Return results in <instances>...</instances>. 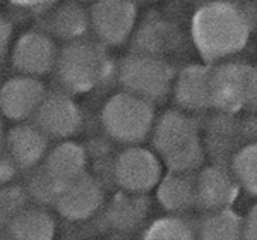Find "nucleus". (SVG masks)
Instances as JSON below:
<instances>
[{
    "label": "nucleus",
    "instance_id": "obj_16",
    "mask_svg": "<svg viewBox=\"0 0 257 240\" xmlns=\"http://www.w3.org/2000/svg\"><path fill=\"white\" fill-rule=\"evenodd\" d=\"M211 65L192 64L177 72L172 96L178 110L185 113H199L211 108L209 101Z\"/></svg>",
    "mask_w": 257,
    "mask_h": 240
},
{
    "label": "nucleus",
    "instance_id": "obj_7",
    "mask_svg": "<svg viewBox=\"0 0 257 240\" xmlns=\"http://www.w3.org/2000/svg\"><path fill=\"white\" fill-rule=\"evenodd\" d=\"M59 50L57 41L43 30L24 31L12 45L11 64L21 76L41 79L55 70Z\"/></svg>",
    "mask_w": 257,
    "mask_h": 240
},
{
    "label": "nucleus",
    "instance_id": "obj_31",
    "mask_svg": "<svg viewBox=\"0 0 257 240\" xmlns=\"http://www.w3.org/2000/svg\"><path fill=\"white\" fill-rule=\"evenodd\" d=\"M6 143H7V131L4 129V124L0 120V158L6 155Z\"/></svg>",
    "mask_w": 257,
    "mask_h": 240
},
{
    "label": "nucleus",
    "instance_id": "obj_2",
    "mask_svg": "<svg viewBox=\"0 0 257 240\" xmlns=\"http://www.w3.org/2000/svg\"><path fill=\"white\" fill-rule=\"evenodd\" d=\"M53 72L62 91L74 96L101 86L111 76L113 65L101 43L82 38L62 45Z\"/></svg>",
    "mask_w": 257,
    "mask_h": 240
},
{
    "label": "nucleus",
    "instance_id": "obj_21",
    "mask_svg": "<svg viewBox=\"0 0 257 240\" xmlns=\"http://www.w3.org/2000/svg\"><path fill=\"white\" fill-rule=\"evenodd\" d=\"M148 213V204L143 196L122 192L113 199L106 211L110 226L120 231H131L143 223Z\"/></svg>",
    "mask_w": 257,
    "mask_h": 240
},
{
    "label": "nucleus",
    "instance_id": "obj_11",
    "mask_svg": "<svg viewBox=\"0 0 257 240\" xmlns=\"http://www.w3.org/2000/svg\"><path fill=\"white\" fill-rule=\"evenodd\" d=\"M240 190L231 168L221 165L202 167L196 173V208L206 213L231 209Z\"/></svg>",
    "mask_w": 257,
    "mask_h": 240
},
{
    "label": "nucleus",
    "instance_id": "obj_24",
    "mask_svg": "<svg viewBox=\"0 0 257 240\" xmlns=\"http://www.w3.org/2000/svg\"><path fill=\"white\" fill-rule=\"evenodd\" d=\"M204 146H202L201 139L194 141V143L184 146L172 155L165 156L163 165H167L168 173H182V175H194L199 172L204 165Z\"/></svg>",
    "mask_w": 257,
    "mask_h": 240
},
{
    "label": "nucleus",
    "instance_id": "obj_10",
    "mask_svg": "<svg viewBox=\"0 0 257 240\" xmlns=\"http://www.w3.org/2000/svg\"><path fill=\"white\" fill-rule=\"evenodd\" d=\"M47 94L41 79L18 74L0 86V115L14 124L28 122L35 118Z\"/></svg>",
    "mask_w": 257,
    "mask_h": 240
},
{
    "label": "nucleus",
    "instance_id": "obj_18",
    "mask_svg": "<svg viewBox=\"0 0 257 240\" xmlns=\"http://www.w3.org/2000/svg\"><path fill=\"white\" fill-rule=\"evenodd\" d=\"M12 240H55L57 221L43 206H28L6 226Z\"/></svg>",
    "mask_w": 257,
    "mask_h": 240
},
{
    "label": "nucleus",
    "instance_id": "obj_13",
    "mask_svg": "<svg viewBox=\"0 0 257 240\" xmlns=\"http://www.w3.org/2000/svg\"><path fill=\"white\" fill-rule=\"evenodd\" d=\"M40 170L60 192L64 187H67L88 173L86 148L76 141H60L59 144L50 148Z\"/></svg>",
    "mask_w": 257,
    "mask_h": 240
},
{
    "label": "nucleus",
    "instance_id": "obj_15",
    "mask_svg": "<svg viewBox=\"0 0 257 240\" xmlns=\"http://www.w3.org/2000/svg\"><path fill=\"white\" fill-rule=\"evenodd\" d=\"M153 146L161 160L199 138L197 122L182 110H168L156 118L151 134Z\"/></svg>",
    "mask_w": 257,
    "mask_h": 240
},
{
    "label": "nucleus",
    "instance_id": "obj_4",
    "mask_svg": "<svg viewBox=\"0 0 257 240\" xmlns=\"http://www.w3.org/2000/svg\"><path fill=\"white\" fill-rule=\"evenodd\" d=\"M177 72L163 57L134 52L117 65V79L122 91L149 103L163 101L172 94Z\"/></svg>",
    "mask_w": 257,
    "mask_h": 240
},
{
    "label": "nucleus",
    "instance_id": "obj_14",
    "mask_svg": "<svg viewBox=\"0 0 257 240\" xmlns=\"http://www.w3.org/2000/svg\"><path fill=\"white\" fill-rule=\"evenodd\" d=\"M6 151L21 172H35L50 151V139L33 122L14 124L7 131Z\"/></svg>",
    "mask_w": 257,
    "mask_h": 240
},
{
    "label": "nucleus",
    "instance_id": "obj_25",
    "mask_svg": "<svg viewBox=\"0 0 257 240\" xmlns=\"http://www.w3.org/2000/svg\"><path fill=\"white\" fill-rule=\"evenodd\" d=\"M30 196L26 187L21 185H6L0 187V226L6 228L16 214H19L24 208H28Z\"/></svg>",
    "mask_w": 257,
    "mask_h": 240
},
{
    "label": "nucleus",
    "instance_id": "obj_6",
    "mask_svg": "<svg viewBox=\"0 0 257 240\" xmlns=\"http://www.w3.org/2000/svg\"><path fill=\"white\" fill-rule=\"evenodd\" d=\"M138 6L123 0H105L89 7V26L103 47H122L138 26Z\"/></svg>",
    "mask_w": 257,
    "mask_h": 240
},
{
    "label": "nucleus",
    "instance_id": "obj_9",
    "mask_svg": "<svg viewBox=\"0 0 257 240\" xmlns=\"http://www.w3.org/2000/svg\"><path fill=\"white\" fill-rule=\"evenodd\" d=\"M38 129L48 139L70 141L82 127V111L72 94L65 91H48L33 118Z\"/></svg>",
    "mask_w": 257,
    "mask_h": 240
},
{
    "label": "nucleus",
    "instance_id": "obj_22",
    "mask_svg": "<svg viewBox=\"0 0 257 240\" xmlns=\"http://www.w3.org/2000/svg\"><path fill=\"white\" fill-rule=\"evenodd\" d=\"M141 240H197V230L184 216L168 214L153 221Z\"/></svg>",
    "mask_w": 257,
    "mask_h": 240
},
{
    "label": "nucleus",
    "instance_id": "obj_5",
    "mask_svg": "<svg viewBox=\"0 0 257 240\" xmlns=\"http://www.w3.org/2000/svg\"><path fill=\"white\" fill-rule=\"evenodd\" d=\"M163 173V161L155 151L143 146H128L115 156L111 179L125 194L144 196L156 190Z\"/></svg>",
    "mask_w": 257,
    "mask_h": 240
},
{
    "label": "nucleus",
    "instance_id": "obj_3",
    "mask_svg": "<svg viewBox=\"0 0 257 240\" xmlns=\"http://www.w3.org/2000/svg\"><path fill=\"white\" fill-rule=\"evenodd\" d=\"M99 122L105 134L123 146H139L151 138L156 124L155 105L125 91H118L103 103Z\"/></svg>",
    "mask_w": 257,
    "mask_h": 240
},
{
    "label": "nucleus",
    "instance_id": "obj_32",
    "mask_svg": "<svg viewBox=\"0 0 257 240\" xmlns=\"http://www.w3.org/2000/svg\"><path fill=\"white\" fill-rule=\"evenodd\" d=\"M0 240H12V238L6 233V231H0Z\"/></svg>",
    "mask_w": 257,
    "mask_h": 240
},
{
    "label": "nucleus",
    "instance_id": "obj_26",
    "mask_svg": "<svg viewBox=\"0 0 257 240\" xmlns=\"http://www.w3.org/2000/svg\"><path fill=\"white\" fill-rule=\"evenodd\" d=\"M26 192L30 196V199L36 202V206H47V204H55L57 196H59V190H57L55 185L52 184L47 175L40 170L33 172V177L30 179V184L26 187Z\"/></svg>",
    "mask_w": 257,
    "mask_h": 240
},
{
    "label": "nucleus",
    "instance_id": "obj_29",
    "mask_svg": "<svg viewBox=\"0 0 257 240\" xmlns=\"http://www.w3.org/2000/svg\"><path fill=\"white\" fill-rule=\"evenodd\" d=\"M243 240H257V204L243 216Z\"/></svg>",
    "mask_w": 257,
    "mask_h": 240
},
{
    "label": "nucleus",
    "instance_id": "obj_28",
    "mask_svg": "<svg viewBox=\"0 0 257 240\" xmlns=\"http://www.w3.org/2000/svg\"><path fill=\"white\" fill-rule=\"evenodd\" d=\"M19 168L14 161L11 160V156L4 155L0 158V187H6V185H12L16 180V177L19 175Z\"/></svg>",
    "mask_w": 257,
    "mask_h": 240
},
{
    "label": "nucleus",
    "instance_id": "obj_17",
    "mask_svg": "<svg viewBox=\"0 0 257 240\" xmlns=\"http://www.w3.org/2000/svg\"><path fill=\"white\" fill-rule=\"evenodd\" d=\"M45 26L53 40H60L64 43L86 38L89 26V7H84L77 2L55 4L52 11L45 16Z\"/></svg>",
    "mask_w": 257,
    "mask_h": 240
},
{
    "label": "nucleus",
    "instance_id": "obj_12",
    "mask_svg": "<svg viewBox=\"0 0 257 240\" xmlns=\"http://www.w3.org/2000/svg\"><path fill=\"white\" fill-rule=\"evenodd\" d=\"M105 202L101 182L86 173L79 180L64 187L57 196L55 209L62 218L72 223H81L93 218Z\"/></svg>",
    "mask_w": 257,
    "mask_h": 240
},
{
    "label": "nucleus",
    "instance_id": "obj_23",
    "mask_svg": "<svg viewBox=\"0 0 257 240\" xmlns=\"http://www.w3.org/2000/svg\"><path fill=\"white\" fill-rule=\"evenodd\" d=\"M231 172L240 189L257 197V141L248 143L233 156Z\"/></svg>",
    "mask_w": 257,
    "mask_h": 240
},
{
    "label": "nucleus",
    "instance_id": "obj_1",
    "mask_svg": "<svg viewBox=\"0 0 257 240\" xmlns=\"http://www.w3.org/2000/svg\"><path fill=\"white\" fill-rule=\"evenodd\" d=\"M255 24L243 4L209 2L192 16L194 47L206 62L221 64L247 47Z\"/></svg>",
    "mask_w": 257,
    "mask_h": 240
},
{
    "label": "nucleus",
    "instance_id": "obj_27",
    "mask_svg": "<svg viewBox=\"0 0 257 240\" xmlns=\"http://www.w3.org/2000/svg\"><path fill=\"white\" fill-rule=\"evenodd\" d=\"M14 41V23L0 12V59H4L12 50Z\"/></svg>",
    "mask_w": 257,
    "mask_h": 240
},
{
    "label": "nucleus",
    "instance_id": "obj_20",
    "mask_svg": "<svg viewBox=\"0 0 257 240\" xmlns=\"http://www.w3.org/2000/svg\"><path fill=\"white\" fill-rule=\"evenodd\" d=\"M196 230L197 240H243V216L233 208L206 213Z\"/></svg>",
    "mask_w": 257,
    "mask_h": 240
},
{
    "label": "nucleus",
    "instance_id": "obj_30",
    "mask_svg": "<svg viewBox=\"0 0 257 240\" xmlns=\"http://www.w3.org/2000/svg\"><path fill=\"white\" fill-rule=\"evenodd\" d=\"M247 106H250L252 110H257V65H252V67H250V76H248Z\"/></svg>",
    "mask_w": 257,
    "mask_h": 240
},
{
    "label": "nucleus",
    "instance_id": "obj_8",
    "mask_svg": "<svg viewBox=\"0 0 257 240\" xmlns=\"http://www.w3.org/2000/svg\"><path fill=\"white\" fill-rule=\"evenodd\" d=\"M252 65L243 62H221L211 67L209 101L211 108L221 113H237L247 106L248 76Z\"/></svg>",
    "mask_w": 257,
    "mask_h": 240
},
{
    "label": "nucleus",
    "instance_id": "obj_19",
    "mask_svg": "<svg viewBox=\"0 0 257 240\" xmlns=\"http://www.w3.org/2000/svg\"><path fill=\"white\" fill-rule=\"evenodd\" d=\"M156 199L161 208L175 216L196 208V175L167 173L156 187Z\"/></svg>",
    "mask_w": 257,
    "mask_h": 240
}]
</instances>
